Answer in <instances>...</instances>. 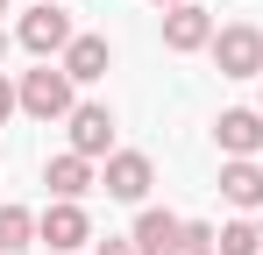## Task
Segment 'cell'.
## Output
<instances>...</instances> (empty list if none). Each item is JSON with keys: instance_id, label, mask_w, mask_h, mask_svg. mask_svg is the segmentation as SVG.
<instances>
[{"instance_id": "7402d4cb", "label": "cell", "mask_w": 263, "mask_h": 255, "mask_svg": "<svg viewBox=\"0 0 263 255\" xmlns=\"http://www.w3.org/2000/svg\"><path fill=\"white\" fill-rule=\"evenodd\" d=\"M256 114H263V107H256Z\"/></svg>"}, {"instance_id": "7a4b0ae2", "label": "cell", "mask_w": 263, "mask_h": 255, "mask_svg": "<svg viewBox=\"0 0 263 255\" xmlns=\"http://www.w3.org/2000/svg\"><path fill=\"white\" fill-rule=\"evenodd\" d=\"M214 64H220V78H256V71H263V29H256V22L214 29Z\"/></svg>"}, {"instance_id": "277c9868", "label": "cell", "mask_w": 263, "mask_h": 255, "mask_svg": "<svg viewBox=\"0 0 263 255\" xmlns=\"http://www.w3.org/2000/svg\"><path fill=\"white\" fill-rule=\"evenodd\" d=\"M36 234H43L57 255H79V248L92 241V227H86V213H79V199H57V206L36 220Z\"/></svg>"}, {"instance_id": "9c48e42d", "label": "cell", "mask_w": 263, "mask_h": 255, "mask_svg": "<svg viewBox=\"0 0 263 255\" xmlns=\"http://www.w3.org/2000/svg\"><path fill=\"white\" fill-rule=\"evenodd\" d=\"M107 64H114L107 36H71V50H64V71H71V85H86V78H107Z\"/></svg>"}, {"instance_id": "2e32d148", "label": "cell", "mask_w": 263, "mask_h": 255, "mask_svg": "<svg viewBox=\"0 0 263 255\" xmlns=\"http://www.w3.org/2000/svg\"><path fill=\"white\" fill-rule=\"evenodd\" d=\"M14 107H22V92H14V85L0 78V121H7V114H14Z\"/></svg>"}, {"instance_id": "4fadbf2b", "label": "cell", "mask_w": 263, "mask_h": 255, "mask_svg": "<svg viewBox=\"0 0 263 255\" xmlns=\"http://www.w3.org/2000/svg\"><path fill=\"white\" fill-rule=\"evenodd\" d=\"M29 234H36V213L0 206V255H22V248H29Z\"/></svg>"}, {"instance_id": "3957f363", "label": "cell", "mask_w": 263, "mask_h": 255, "mask_svg": "<svg viewBox=\"0 0 263 255\" xmlns=\"http://www.w3.org/2000/svg\"><path fill=\"white\" fill-rule=\"evenodd\" d=\"M22 50H36V57H64V50H71V14H64L57 0H43L36 14H22Z\"/></svg>"}, {"instance_id": "ac0fdd59", "label": "cell", "mask_w": 263, "mask_h": 255, "mask_svg": "<svg viewBox=\"0 0 263 255\" xmlns=\"http://www.w3.org/2000/svg\"><path fill=\"white\" fill-rule=\"evenodd\" d=\"M157 7H185V0H157Z\"/></svg>"}, {"instance_id": "8fae6325", "label": "cell", "mask_w": 263, "mask_h": 255, "mask_svg": "<svg viewBox=\"0 0 263 255\" xmlns=\"http://www.w3.org/2000/svg\"><path fill=\"white\" fill-rule=\"evenodd\" d=\"M220 192H228V206H263V170L249 156H235V163L220 170Z\"/></svg>"}, {"instance_id": "ffe728a7", "label": "cell", "mask_w": 263, "mask_h": 255, "mask_svg": "<svg viewBox=\"0 0 263 255\" xmlns=\"http://www.w3.org/2000/svg\"><path fill=\"white\" fill-rule=\"evenodd\" d=\"M0 14H7V0H0Z\"/></svg>"}, {"instance_id": "5bb4252c", "label": "cell", "mask_w": 263, "mask_h": 255, "mask_svg": "<svg viewBox=\"0 0 263 255\" xmlns=\"http://www.w3.org/2000/svg\"><path fill=\"white\" fill-rule=\"evenodd\" d=\"M214 255H263V234L249 227V220H235V227L214 234Z\"/></svg>"}, {"instance_id": "8992f818", "label": "cell", "mask_w": 263, "mask_h": 255, "mask_svg": "<svg viewBox=\"0 0 263 255\" xmlns=\"http://www.w3.org/2000/svg\"><path fill=\"white\" fill-rule=\"evenodd\" d=\"M71 156H107L114 149V114L107 107H71Z\"/></svg>"}, {"instance_id": "ba28073f", "label": "cell", "mask_w": 263, "mask_h": 255, "mask_svg": "<svg viewBox=\"0 0 263 255\" xmlns=\"http://www.w3.org/2000/svg\"><path fill=\"white\" fill-rule=\"evenodd\" d=\"M214 142L228 149V156H256V149H263V114H249V107L220 114V121H214Z\"/></svg>"}, {"instance_id": "6da1fadb", "label": "cell", "mask_w": 263, "mask_h": 255, "mask_svg": "<svg viewBox=\"0 0 263 255\" xmlns=\"http://www.w3.org/2000/svg\"><path fill=\"white\" fill-rule=\"evenodd\" d=\"M14 92H22V114H36V121H64V114H71V71L50 64V57L36 64V71H22Z\"/></svg>"}, {"instance_id": "d6986e66", "label": "cell", "mask_w": 263, "mask_h": 255, "mask_svg": "<svg viewBox=\"0 0 263 255\" xmlns=\"http://www.w3.org/2000/svg\"><path fill=\"white\" fill-rule=\"evenodd\" d=\"M0 57H7V36H0Z\"/></svg>"}, {"instance_id": "5b68a950", "label": "cell", "mask_w": 263, "mask_h": 255, "mask_svg": "<svg viewBox=\"0 0 263 255\" xmlns=\"http://www.w3.org/2000/svg\"><path fill=\"white\" fill-rule=\"evenodd\" d=\"M206 42H214V14H206V7H192V0H185V7L164 14V50L185 57V50H206Z\"/></svg>"}, {"instance_id": "30bf717a", "label": "cell", "mask_w": 263, "mask_h": 255, "mask_svg": "<svg viewBox=\"0 0 263 255\" xmlns=\"http://www.w3.org/2000/svg\"><path fill=\"white\" fill-rule=\"evenodd\" d=\"M43 184L57 192V199H86L92 192V156H57V163L43 170Z\"/></svg>"}, {"instance_id": "9a60e30c", "label": "cell", "mask_w": 263, "mask_h": 255, "mask_svg": "<svg viewBox=\"0 0 263 255\" xmlns=\"http://www.w3.org/2000/svg\"><path fill=\"white\" fill-rule=\"evenodd\" d=\"M171 255H214V227L185 220V227H178V248H171Z\"/></svg>"}, {"instance_id": "44dd1931", "label": "cell", "mask_w": 263, "mask_h": 255, "mask_svg": "<svg viewBox=\"0 0 263 255\" xmlns=\"http://www.w3.org/2000/svg\"><path fill=\"white\" fill-rule=\"evenodd\" d=\"M256 234H263V220H256Z\"/></svg>"}, {"instance_id": "52a82bcc", "label": "cell", "mask_w": 263, "mask_h": 255, "mask_svg": "<svg viewBox=\"0 0 263 255\" xmlns=\"http://www.w3.org/2000/svg\"><path fill=\"white\" fill-rule=\"evenodd\" d=\"M149 177H157V170H149V156H135V149H121V156H107V177H100V184H107V199H142V192H149Z\"/></svg>"}, {"instance_id": "e0dca14e", "label": "cell", "mask_w": 263, "mask_h": 255, "mask_svg": "<svg viewBox=\"0 0 263 255\" xmlns=\"http://www.w3.org/2000/svg\"><path fill=\"white\" fill-rule=\"evenodd\" d=\"M100 255H142L135 241H100Z\"/></svg>"}, {"instance_id": "7c38bea8", "label": "cell", "mask_w": 263, "mask_h": 255, "mask_svg": "<svg viewBox=\"0 0 263 255\" xmlns=\"http://www.w3.org/2000/svg\"><path fill=\"white\" fill-rule=\"evenodd\" d=\"M178 227H185L178 213H142V220H135V248L142 255H171L178 248Z\"/></svg>"}]
</instances>
